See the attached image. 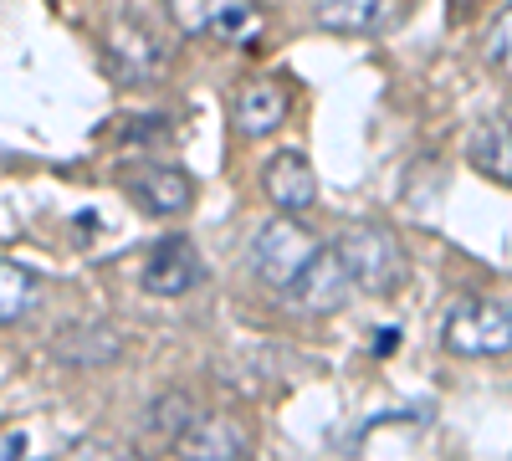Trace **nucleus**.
I'll list each match as a JSON object with an SVG mask.
<instances>
[{
  "label": "nucleus",
  "instance_id": "2",
  "mask_svg": "<svg viewBox=\"0 0 512 461\" xmlns=\"http://www.w3.org/2000/svg\"><path fill=\"white\" fill-rule=\"evenodd\" d=\"M318 236L303 226V221H292V211H282L277 221H267L262 231L251 236V246H246V262H251V272L262 277L267 287H277V292H287L297 277L308 272V262L318 257Z\"/></svg>",
  "mask_w": 512,
  "mask_h": 461
},
{
  "label": "nucleus",
  "instance_id": "10",
  "mask_svg": "<svg viewBox=\"0 0 512 461\" xmlns=\"http://www.w3.org/2000/svg\"><path fill=\"white\" fill-rule=\"evenodd\" d=\"M52 354L62 364H77V369H93V364H113L123 354V333L113 323H67L52 333Z\"/></svg>",
  "mask_w": 512,
  "mask_h": 461
},
{
  "label": "nucleus",
  "instance_id": "3",
  "mask_svg": "<svg viewBox=\"0 0 512 461\" xmlns=\"http://www.w3.org/2000/svg\"><path fill=\"white\" fill-rule=\"evenodd\" d=\"M333 246H338V257H344L354 287L374 292V298H384V292H395V287H400V277H405V257H400L395 236L384 231V226H369V221H364V226H349Z\"/></svg>",
  "mask_w": 512,
  "mask_h": 461
},
{
  "label": "nucleus",
  "instance_id": "1",
  "mask_svg": "<svg viewBox=\"0 0 512 461\" xmlns=\"http://www.w3.org/2000/svg\"><path fill=\"white\" fill-rule=\"evenodd\" d=\"M441 349L456 359H502L512 354V303L502 298H456L441 318Z\"/></svg>",
  "mask_w": 512,
  "mask_h": 461
},
{
  "label": "nucleus",
  "instance_id": "13",
  "mask_svg": "<svg viewBox=\"0 0 512 461\" xmlns=\"http://www.w3.org/2000/svg\"><path fill=\"white\" fill-rule=\"evenodd\" d=\"M466 159H472V170L497 180V185H512V129L502 118H482L472 139H466Z\"/></svg>",
  "mask_w": 512,
  "mask_h": 461
},
{
  "label": "nucleus",
  "instance_id": "4",
  "mask_svg": "<svg viewBox=\"0 0 512 461\" xmlns=\"http://www.w3.org/2000/svg\"><path fill=\"white\" fill-rule=\"evenodd\" d=\"M200 277L205 267L190 236H164L144 262V292H154V298H185L190 287H200Z\"/></svg>",
  "mask_w": 512,
  "mask_h": 461
},
{
  "label": "nucleus",
  "instance_id": "5",
  "mask_svg": "<svg viewBox=\"0 0 512 461\" xmlns=\"http://www.w3.org/2000/svg\"><path fill=\"white\" fill-rule=\"evenodd\" d=\"M287 292H292V303L303 313H338L344 308L349 292H354V277H349L344 257H338V246H323L318 257L308 262V272L297 277Z\"/></svg>",
  "mask_w": 512,
  "mask_h": 461
},
{
  "label": "nucleus",
  "instance_id": "14",
  "mask_svg": "<svg viewBox=\"0 0 512 461\" xmlns=\"http://www.w3.org/2000/svg\"><path fill=\"white\" fill-rule=\"evenodd\" d=\"M36 292H41V282H36V272H31V267L0 257V323L26 318V313L36 308Z\"/></svg>",
  "mask_w": 512,
  "mask_h": 461
},
{
  "label": "nucleus",
  "instance_id": "17",
  "mask_svg": "<svg viewBox=\"0 0 512 461\" xmlns=\"http://www.w3.org/2000/svg\"><path fill=\"white\" fill-rule=\"evenodd\" d=\"M487 52H492V62H497V67H507V72H512V6H507V11H502V21L492 26V47H487Z\"/></svg>",
  "mask_w": 512,
  "mask_h": 461
},
{
  "label": "nucleus",
  "instance_id": "11",
  "mask_svg": "<svg viewBox=\"0 0 512 461\" xmlns=\"http://www.w3.org/2000/svg\"><path fill=\"white\" fill-rule=\"evenodd\" d=\"M262 190L267 200L277 205V211H308V205L318 200V180H313V164L303 154H277L267 159V170H262Z\"/></svg>",
  "mask_w": 512,
  "mask_h": 461
},
{
  "label": "nucleus",
  "instance_id": "18",
  "mask_svg": "<svg viewBox=\"0 0 512 461\" xmlns=\"http://www.w3.org/2000/svg\"><path fill=\"white\" fill-rule=\"evenodd\" d=\"M395 339H400L395 328H379V344H374V354H390V349H395Z\"/></svg>",
  "mask_w": 512,
  "mask_h": 461
},
{
  "label": "nucleus",
  "instance_id": "9",
  "mask_svg": "<svg viewBox=\"0 0 512 461\" xmlns=\"http://www.w3.org/2000/svg\"><path fill=\"white\" fill-rule=\"evenodd\" d=\"M108 57H113V72L123 82H154L164 72V47L128 16L108 31Z\"/></svg>",
  "mask_w": 512,
  "mask_h": 461
},
{
  "label": "nucleus",
  "instance_id": "15",
  "mask_svg": "<svg viewBox=\"0 0 512 461\" xmlns=\"http://www.w3.org/2000/svg\"><path fill=\"white\" fill-rule=\"evenodd\" d=\"M169 6V16H175V26L185 31V36H216V21L226 16V6L231 0H164Z\"/></svg>",
  "mask_w": 512,
  "mask_h": 461
},
{
  "label": "nucleus",
  "instance_id": "6",
  "mask_svg": "<svg viewBox=\"0 0 512 461\" xmlns=\"http://www.w3.org/2000/svg\"><path fill=\"white\" fill-rule=\"evenodd\" d=\"M123 190L149 216H185L190 200H195L190 175L185 170H169V164H139V170H128L123 175Z\"/></svg>",
  "mask_w": 512,
  "mask_h": 461
},
{
  "label": "nucleus",
  "instance_id": "8",
  "mask_svg": "<svg viewBox=\"0 0 512 461\" xmlns=\"http://www.w3.org/2000/svg\"><path fill=\"white\" fill-rule=\"evenodd\" d=\"M287 108H292L287 88H282V82H267V77L241 82L236 98H231V118H236V129H241V134H251V139L277 134L282 123H287Z\"/></svg>",
  "mask_w": 512,
  "mask_h": 461
},
{
  "label": "nucleus",
  "instance_id": "12",
  "mask_svg": "<svg viewBox=\"0 0 512 461\" xmlns=\"http://www.w3.org/2000/svg\"><path fill=\"white\" fill-rule=\"evenodd\" d=\"M400 0H318V26L344 31V36H379L395 26Z\"/></svg>",
  "mask_w": 512,
  "mask_h": 461
},
{
  "label": "nucleus",
  "instance_id": "7",
  "mask_svg": "<svg viewBox=\"0 0 512 461\" xmlns=\"http://www.w3.org/2000/svg\"><path fill=\"white\" fill-rule=\"evenodd\" d=\"M251 451V431L231 415H195V421L175 436L180 461H241Z\"/></svg>",
  "mask_w": 512,
  "mask_h": 461
},
{
  "label": "nucleus",
  "instance_id": "16",
  "mask_svg": "<svg viewBox=\"0 0 512 461\" xmlns=\"http://www.w3.org/2000/svg\"><path fill=\"white\" fill-rule=\"evenodd\" d=\"M190 421H195V405H190V395H180V390L164 395V400H154L149 415H144V426L159 431V436H169V446H175V436H180Z\"/></svg>",
  "mask_w": 512,
  "mask_h": 461
}]
</instances>
